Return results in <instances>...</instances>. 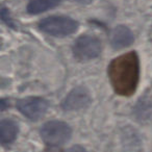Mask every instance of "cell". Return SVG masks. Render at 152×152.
Masks as SVG:
<instances>
[{
    "label": "cell",
    "instance_id": "1",
    "mask_svg": "<svg viewBox=\"0 0 152 152\" xmlns=\"http://www.w3.org/2000/svg\"><path fill=\"white\" fill-rule=\"evenodd\" d=\"M108 76L115 92L121 96H130L139 83V58L135 52H128L113 59Z\"/></svg>",
    "mask_w": 152,
    "mask_h": 152
},
{
    "label": "cell",
    "instance_id": "2",
    "mask_svg": "<svg viewBox=\"0 0 152 152\" xmlns=\"http://www.w3.org/2000/svg\"><path fill=\"white\" fill-rule=\"evenodd\" d=\"M71 128L61 121H50L41 129V137L46 145L59 147L66 144L71 137Z\"/></svg>",
    "mask_w": 152,
    "mask_h": 152
},
{
    "label": "cell",
    "instance_id": "3",
    "mask_svg": "<svg viewBox=\"0 0 152 152\" xmlns=\"http://www.w3.org/2000/svg\"><path fill=\"white\" fill-rule=\"evenodd\" d=\"M40 28L46 34L54 37H66L76 31L78 23L69 17L52 16L40 22Z\"/></svg>",
    "mask_w": 152,
    "mask_h": 152
},
{
    "label": "cell",
    "instance_id": "4",
    "mask_svg": "<svg viewBox=\"0 0 152 152\" xmlns=\"http://www.w3.org/2000/svg\"><path fill=\"white\" fill-rule=\"evenodd\" d=\"M101 52V42L92 36H83L76 40L73 46L74 56L79 61H90Z\"/></svg>",
    "mask_w": 152,
    "mask_h": 152
},
{
    "label": "cell",
    "instance_id": "5",
    "mask_svg": "<svg viewBox=\"0 0 152 152\" xmlns=\"http://www.w3.org/2000/svg\"><path fill=\"white\" fill-rule=\"evenodd\" d=\"M17 107L29 120H39L48 110V102L43 98L27 97L17 102Z\"/></svg>",
    "mask_w": 152,
    "mask_h": 152
},
{
    "label": "cell",
    "instance_id": "6",
    "mask_svg": "<svg viewBox=\"0 0 152 152\" xmlns=\"http://www.w3.org/2000/svg\"><path fill=\"white\" fill-rule=\"evenodd\" d=\"M91 102L89 92L83 88H76L69 93L61 103L65 110H79L86 108Z\"/></svg>",
    "mask_w": 152,
    "mask_h": 152
},
{
    "label": "cell",
    "instance_id": "7",
    "mask_svg": "<svg viewBox=\"0 0 152 152\" xmlns=\"http://www.w3.org/2000/svg\"><path fill=\"white\" fill-rule=\"evenodd\" d=\"M110 42L115 49L125 48L132 44L133 34L128 27L124 25H119L113 30Z\"/></svg>",
    "mask_w": 152,
    "mask_h": 152
},
{
    "label": "cell",
    "instance_id": "8",
    "mask_svg": "<svg viewBox=\"0 0 152 152\" xmlns=\"http://www.w3.org/2000/svg\"><path fill=\"white\" fill-rule=\"evenodd\" d=\"M18 132V127L11 120H2L0 123V137L3 145L10 144L15 140Z\"/></svg>",
    "mask_w": 152,
    "mask_h": 152
},
{
    "label": "cell",
    "instance_id": "9",
    "mask_svg": "<svg viewBox=\"0 0 152 152\" xmlns=\"http://www.w3.org/2000/svg\"><path fill=\"white\" fill-rule=\"evenodd\" d=\"M61 0H32L27 7V12L29 14H40L47 10H50L59 4Z\"/></svg>",
    "mask_w": 152,
    "mask_h": 152
},
{
    "label": "cell",
    "instance_id": "10",
    "mask_svg": "<svg viewBox=\"0 0 152 152\" xmlns=\"http://www.w3.org/2000/svg\"><path fill=\"white\" fill-rule=\"evenodd\" d=\"M66 152H87L85 148H83L81 146H72L71 148L67 150Z\"/></svg>",
    "mask_w": 152,
    "mask_h": 152
},
{
    "label": "cell",
    "instance_id": "11",
    "mask_svg": "<svg viewBox=\"0 0 152 152\" xmlns=\"http://www.w3.org/2000/svg\"><path fill=\"white\" fill-rule=\"evenodd\" d=\"M75 1H77L79 3H90L92 0H75Z\"/></svg>",
    "mask_w": 152,
    "mask_h": 152
}]
</instances>
